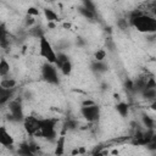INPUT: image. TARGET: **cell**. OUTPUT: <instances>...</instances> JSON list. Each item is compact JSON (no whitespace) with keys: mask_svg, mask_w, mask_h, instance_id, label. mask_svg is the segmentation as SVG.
<instances>
[{"mask_svg":"<svg viewBox=\"0 0 156 156\" xmlns=\"http://www.w3.org/2000/svg\"><path fill=\"white\" fill-rule=\"evenodd\" d=\"M83 6H84V7H87L88 10H90V11L95 12V5L93 4V1H91V0H83Z\"/></svg>","mask_w":156,"mask_h":156,"instance_id":"4316f807","label":"cell"},{"mask_svg":"<svg viewBox=\"0 0 156 156\" xmlns=\"http://www.w3.org/2000/svg\"><path fill=\"white\" fill-rule=\"evenodd\" d=\"M17 154L23 155V156H32V155H33V154H32V151H30V149H29V146H28V143H27V141L21 143V144L18 145Z\"/></svg>","mask_w":156,"mask_h":156,"instance_id":"ac0fdd59","label":"cell"},{"mask_svg":"<svg viewBox=\"0 0 156 156\" xmlns=\"http://www.w3.org/2000/svg\"><path fill=\"white\" fill-rule=\"evenodd\" d=\"M13 144V136L7 132L4 126H0V145H2L4 147H12Z\"/></svg>","mask_w":156,"mask_h":156,"instance_id":"9c48e42d","label":"cell"},{"mask_svg":"<svg viewBox=\"0 0 156 156\" xmlns=\"http://www.w3.org/2000/svg\"><path fill=\"white\" fill-rule=\"evenodd\" d=\"M27 15L35 17V16H38V15H39V10H38L37 7H29V9L27 10Z\"/></svg>","mask_w":156,"mask_h":156,"instance_id":"83f0119b","label":"cell"},{"mask_svg":"<svg viewBox=\"0 0 156 156\" xmlns=\"http://www.w3.org/2000/svg\"><path fill=\"white\" fill-rule=\"evenodd\" d=\"M80 115L85 121H88L90 123H95L99 121V118L101 116V110H100L99 105H96V104L82 106L80 107Z\"/></svg>","mask_w":156,"mask_h":156,"instance_id":"8992f818","label":"cell"},{"mask_svg":"<svg viewBox=\"0 0 156 156\" xmlns=\"http://www.w3.org/2000/svg\"><path fill=\"white\" fill-rule=\"evenodd\" d=\"M93 104H95L93 100H84L82 102V106H88V105H93Z\"/></svg>","mask_w":156,"mask_h":156,"instance_id":"f1b7e54d","label":"cell"},{"mask_svg":"<svg viewBox=\"0 0 156 156\" xmlns=\"http://www.w3.org/2000/svg\"><path fill=\"white\" fill-rule=\"evenodd\" d=\"M129 26L140 33L154 34L156 32V18L154 15L147 13L143 7L135 9L129 13Z\"/></svg>","mask_w":156,"mask_h":156,"instance_id":"6da1fadb","label":"cell"},{"mask_svg":"<svg viewBox=\"0 0 156 156\" xmlns=\"http://www.w3.org/2000/svg\"><path fill=\"white\" fill-rule=\"evenodd\" d=\"M23 128L26 133L29 136H37L39 132V118L34 116H24L23 121Z\"/></svg>","mask_w":156,"mask_h":156,"instance_id":"ba28073f","label":"cell"},{"mask_svg":"<svg viewBox=\"0 0 156 156\" xmlns=\"http://www.w3.org/2000/svg\"><path fill=\"white\" fill-rule=\"evenodd\" d=\"M79 12H80V15H82V16H84L85 18H89V20H93V18L95 17V12H93V11L88 10V9H87V7H84V6H82V7L79 9Z\"/></svg>","mask_w":156,"mask_h":156,"instance_id":"7402d4cb","label":"cell"},{"mask_svg":"<svg viewBox=\"0 0 156 156\" xmlns=\"http://www.w3.org/2000/svg\"><path fill=\"white\" fill-rule=\"evenodd\" d=\"M117 27L121 29V30H127L130 26H129V22H128V20H126V18H119V20H117Z\"/></svg>","mask_w":156,"mask_h":156,"instance_id":"603a6c76","label":"cell"},{"mask_svg":"<svg viewBox=\"0 0 156 156\" xmlns=\"http://www.w3.org/2000/svg\"><path fill=\"white\" fill-rule=\"evenodd\" d=\"M0 46L2 49H7L10 46V39H9V30L5 23L0 22Z\"/></svg>","mask_w":156,"mask_h":156,"instance_id":"30bf717a","label":"cell"},{"mask_svg":"<svg viewBox=\"0 0 156 156\" xmlns=\"http://www.w3.org/2000/svg\"><path fill=\"white\" fill-rule=\"evenodd\" d=\"M40 73H41V78H43L44 82H46L51 85H58L60 84L57 68L54 63L45 62L40 68Z\"/></svg>","mask_w":156,"mask_h":156,"instance_id":"277c9868","label":"cell"},{"mask_svg":"<svg viewBox=\"0 0 156 156\" xmlns=\"http://www.w3.org/2000/svg\"><path fill=\"white\" fill-rule=\"evenodd\" d=\"M141 122H143V124H144V127H145L146 129H152V128H155V119H154L152 117L147 116V115H143V116H141Z\"/></svg>","mask_w":156,"mask_h":156,"instance_id":"ffe728a7","label":"cell"},{"mask_svg":"<svg viewBox=\"0 0 156 156\" xmlns=\"http://www.w3.org/2000/svg\"><path fill=\"white\" fill-rule=\"evenodd\" d=\"M27 143H28V146H29V149H30V151H32L33 155H35V154H38V152L40 151V146H39L35 141H33V140H28Z\"/></svg>","mask_w":156,"mask_h":156,"instance_id":"cb8c5ba5","label":"cell"},{"mask_svg":"<svg viewBox=\"0 0 156 156\" xmlns=\"http://www.w3.org/2000/svg\"><path fill=\"white\" fill-rule=\"evenodd\" d=\"M77 127H78V122H77L76 119L69 118V119H67V121L65 122V124H63V133H65L66 130H74Z\"/></svg>","mask_w":156,"mask_h":156,"instance_id":"44dd1931","label":"cell"},{"mask_svg":"<svg viewBox=\"0 0 156 156\" xmlns=\"http://www.w3.org/2000/svg\"><path fill=\"white\" fill-rule=\"evenodd\" d=\"M65 141H66V138H65L63 134L60 135V136H57V139H56V146H55V151H54L55 155H62L65 152Z\"/></svg>","mask_w":156,"mask_h":156,"instance_id":"4fadbf2b","label":"cell"},{"mask_svg":"<svg viewBox=\"0 0 156 156\" xmlns=\"http://www.w3.org/2000/svg\"><path fill=\"white\" fill-rule=\"evenodd\" d=\"M0 85L4 87V88H9V89H15L16 85H17V82L13 79V78H7V77H4V79L0 80Z\"/></svg>","mask_w":156,"mask_h":156,"instance_id":"d6986e66","label":"cell"},{"mask_svg":"<svg viewBox=\"0 0 156 156\" xmlns=\"http://www.w3.org/2000/svg\"><path fill=\"white\" fill-rule=\"evenodd\" d=\"M15 93V89H9V88H4L0 85V106L6 105L10 102V100L12 99Z\"/></svg>","mask_w":156,"mask_h":156,"instance_id":"8fae6325","label":"cell"},{"mask_svg":"<svg viewBox=\"0 0 156 156\" xmlns=\"http://www.w3.org/2000/svg\"><path fill=\"white\" fill-rule=\"evenodd\" d=\"M54 65L56 66V68L60 69L63 76H69L72 72V62L69 60V56L62 51H60L58 54L56 52V61Z\"/></svg>","mask_w":156,"mask_h":156,"instance_id":"52a82bcc","label":"cell"},{"mask_svg":"<svg viewBox=\"0 0 156 156\" xmlns=\"http://www.w3.org/2000/svg\"><path fill=\"white\" fill-rule=\"evenodd\" d=\"M44 16H45V18L48 20V22H58V16H57V13L54 11V10H51V9H44Z\"/></svg>","mask_w":156,"mask_h":156,"instance_id":"e0dca14e","label":"cell"},{"mask_svg":"<svg viewBox=\"0 0 156 156\" xmlns=\"http://www.w3.org/2000/svg\"><path fill=\"white\" fill-rule=\"evenodd\" d=\"M58 119L56 118H39V138H43L49 141H56L57 139V132H56V124Z\"/></svg>","mask_w":156,"mask_h":156,"instance_id":"7a4b0ae2","label":"cell"},{"mask_svg":"<svg viewBox=\"0 0 156 156\" xmlns=\"http://www.w3.org/2000/svg\"><path fill=\"white\" fill-rule=\"evenodd\" d=\"M39 55L50 63H55L56 61V51L52 48L51 43L46 39L45 35H41L39 38Z\"/></svg>","mask_w":156,"mask_h":156,"instance_id":"3957f363","label":"cell"},{"mask_svg":"<svg viewBox=\"0 0 156 156\" xmlns=\"http://www.w3.org/2000/svg\"><path fill=\"white\" fill-rule=\"evenodd\" d=\"M10 73V63L7 62L6 58H0V77H7Z\"/></svg>","mask_w":156,"mask_h":156,"instance_id":"2e32d148","label":"cell"},{"mask_svg":"<svg viewBox=\"0 0 156 156\" xmlns=\"http://www.w3.org/2000/svg\"><path fill=\"white\" fill-rule=\"evenodd\" d=\"M116 111L118 112V115H119L121 117H127L128 113H129V105H128L127 102L121 101V102H118V104L116 105Z\"/></svg>","mask_w":156,"mask_h":156,"instance_id":"9a60e30c","label":"cell"},{"mask_svg":"<svg viewBox=\"0 0 156 156\" xmlns=\"http://www.w3.org/2000/svg\"><path fill=\"white\" fill-rule=\"evenodd\" d=\"M90 68L93 72L95 73H104L108 69V66L106 65L105 61H98V60H94L91 63H90Z\"/></svg>","mask_w":156,"mask_h":156,"instance_id":"7c38bea8","label":"cell"},{"mask_svg":"<svg viewBox=\"0 0 156 156\" xmlns=\"http://www.w3.org/2000/svg\"><path fill=\"white\" fill-rule=\"evenodd\" d=\"M140 95L145 99V100H149V101H154L155 98H156V88H145Z\"/></svg>","mask_w":156,"mask_h":156,"instance_id":"5bb4252c","label":"cell"},{"mask_svg":"<svg viewBox=\"0 0 156 156\" xmlns=\"http://www.w3.org/2000/svg\"><path fill=\"white\" fill-rule=\"evenodd\" d=\"M9 121L11 122H22L24 118L23 107L21 99H11L9 102Z\"/></svg>","mask_w":156,"mask_h":156,"instance_id":"5b68a950","label":"cell"},{"mask_svg":"<svg viewBox=\"0 0 156 156\" xmlns=\"http://www.w3.org/2000/svg\"><path fill=\"white\" fill-rule=\"evenodd\" d=\"M105 57H106V51L100 49L98 50L95 54H94V60H98V61H105Z\"/></svg>","mask_w":156,"mask_h":156,"instance_id":"d4e9b609","label":"cell"},{"mask_svg":"<svg viewBox=\"0 0 156 156\" xmlns=\"http://www.w3.org/2000/svg\"><path fill=\"white\" fill-rule=\"evenodd\" d=\"M24 23H26V27H33L34 24H35V20H34V17L33 16H29V15H27V17H26V20H24Z\"/></svg>","mask_w":156,"mask_h":156,"instance_id":"484cf974","label":"cell"}]
</instances>
